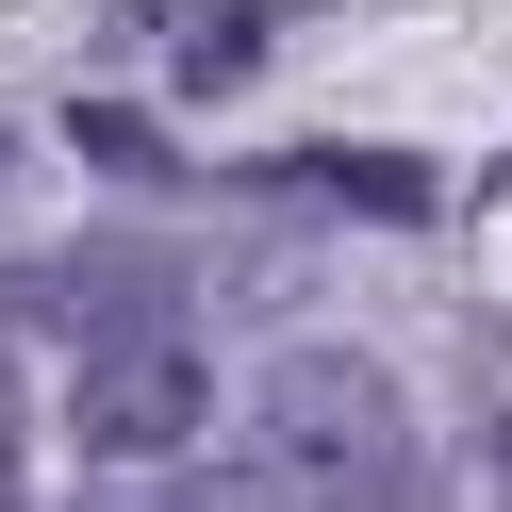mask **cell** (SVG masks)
Instances as JSON below:
<instances>
[{"label":"cell","mask_w":512,"mask_h":512,"mask_svg":"<svg viewBox=\"0 0 512 512\" xmlns=\"http://www.w3.org/2000/svg\"><path fill=\"white\" fill-rule=\"evenodd\" d=\"M479 479H496V496H512V413H496V446H479Z\"/></svg>","instance_id":"8992f818"},{"label":"cell","mask_w":512,"mask_h":512,"mask_svg":"<svg viewBox=\"0 0 512 512\" xmlns=\"http://www.w3.org/2000/svg\"><path fill=\"white\" fill-rule=\"evenodd\" d=\"M314 199H347V215H430V166H397V149H331V166H298Z\"/></svg>","instance_id":"3957f363"},{"label":"cell","mask_w":512,"mask_h":512,"mask_svg":"<svg viewBox=\"0 0 512 512\" xmlns=\"http://www.w3.org/2000/svg\"><path fill=\"white\" fill-rule=\"evenodd\" d=\"M83 149H100L116 182H149V166H166V133H149V116H83Z\"/></svg>","instance_id":"5b68a950"},{"label":"cell","mask_w":512,"mask_h":512,"mask_svg":"<svg viewBox=\"0 0 512 512\" xmlns=\"http://www.w3.org/2000/svg\"><path fill=\"white\" fill-rule=\"evenodd\" d=\"M265 67V17H215V34H182V83H248Z\"/></svg>","instance_id":"277c9868"},{"label":"cell","mask_w":512,"mask_h":512,"mask_svg":"<svg viewBox=\"0 0 512 512\" xmlns=\"http://www.w3.org/2000/svg\"><path fill=\"white\" fill-rule=\"evenodd\" d=\"M199 413H215V380L182 331H100V364H83V446L100 463H166Z\"/></svg>","instance_id":"7a4b0ae2"},{"label":"cell","mask_w":512,"mask_h":512,"mask_svg":"<svg viewBox=\"0 0 512 512\" xmlns=\"http://www.w3.org/2000/svg\"><path fill=\"white\" fill-rule=\"evenodd\" d=\"M265 446H281L298 479H413L397 380H380L364 347H298V364H265Z\"/></svg>","instance_id":"6da1fadb"}]
</instances>
